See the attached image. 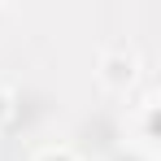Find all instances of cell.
I'll list each match as a JSON object with an SVG mask.
<instances>
[{
  "mask_svg": "<svg viewBox=\"0 0 161 161\" xmlns=\"http://www.w3.org/2000/svg\"><path fill=\"white\" fill-rule=\"evenodd\" d=\"M135 74H139V57H135L126 44H118V48H109V53L100 57V83L113 87V92H126L135 83Z\"/></svg>",
  "mask_w": 161,
  "mask_h": 161,
  "instance_id": "obj_1",
  "label": "cell"
},
{
  "mask_svg": "<svg viewBox=\"0 0 161 161\" xmlns=\"http://www.w3.org/2000/svg\"><path fill=\"white\" fill-rule=\"evenodd\" d=\"M9 118H13V92H9V87L0 83V126H4Z\"/></svg>",
  "mask_w": 161,
  "mask_h": 161,
  "instance_id": "obj_2",
  "label": "cell"
},
{
  "mask_svg": "<svg viewBox=\"0 0 161 161\" xmlns=\"http://www.w3.org/2000/svg\"><path fill=\"white\" fill-rule=\"evenodd\" d=\"M35 161H79V157H74L70 148H48V153H39Z\"/></svg>",
  "mask_w": 161,
  "mask_h": 161,
  "instance_id": "obj_3",
  "label": "cell"
},
{
  "mask_svg": "<svg viewBox=\"0 0 161 161\" xmlns=\"http://www.w3.org/2000/svg\"><path fill=\"white\" fill-rule=\"evenodd\" d=\"M113 161H148V157H144V153H118Z\"/></svg>",
  "mask_w": 161,
  "mask_h": 161,
  "instance_id": "obj_4",
  "label": "cell"
}]
</instances>
